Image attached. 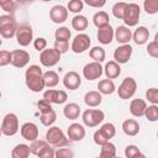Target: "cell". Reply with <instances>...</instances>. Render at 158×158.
<instances>
[{
	"mask_svg": "<svg viewBox=\"0 0 158 158\" xmlns=\"http://www.w3.org/2000/svg\"><path fill=\"white\" fill-rule=\"evenodd\" d=\"M147 53L153 58H158V43L156 41H152L147 44Z\"/></svg>",
	"mask_w": 158,
	"mask_h": 158,
	"instance_id": "cell-50",
	"label": "cell"
},
{
	"mask_svg": "<svg viewBox=\"0 0 158 158\" xmlns=\"http://www.w3.org/2000/svg\"><path fill=\"white\" fill-rule=\"evenodd\" d=\"M85 4L91 7H102L106 4V1L105 0H86Z\"/></svg>",
	"mask_w": 158,
	"mask_h": 158,
	"instance_id": "cell-52",
	"label": "cell"
},
{
	"mask_svg": "<svg viewBox=\"0 0 158 158\" xmlns=\"http://www.w3.org/2000/svg\"><path fill=\"white\" fill-rule=\"evenodd\" d=\"M127 6L128 4L127 2H123V1H120V2H116L114 6H112V14L116 19L118 20H123L125 17V12L127 10Z\"/></svg>",
	"mask_w": 158,
	"mask_h": 158,
	"instance_id": "cell-36",
	"label": "cell"
},
{
	"mask_svg": "<svg viewBox=\"0 0 158 158\" xmlns=\"http://www.w3.org/2000/svg\"><path fill=\"white\" fill-rule=\"evenodd\" d=\"M49 19L54 23H63L68 19V9L63 5H54L49 10Z\"/></svg>",
	"mask_w": 158,
	"mask_h": 158,
	"instance_id": "cell-16",
	"label": "cell"
},
{
	"mask_svg": "<svg viewBox=\"0 0 158 158\" xmlns=\"http://www.w3.org/2000/svg\"><path fill=\"white\" fill-rule=\"evenodd\" d=\"M37 157L38 158H56V151L51 147V144H47L44 148L40 151Z\"/></svg>",
	"mask_w": 158,
	"mask_h": 158,
	"instance_id": "cell-44",
	"label": "cell"
},
{
	"mask_svg": "<svg viewBox=\"0 0 158 158\" xmlns=\"http://www.w3.org/2000/svg\"><path fill=\"white\" fill-rule=\"evenodd\" d=\"M104 73V68L101 67V63L98 62H91L84 65L83 68V75L86 80H95L99 79Z\"/></svg>",
	"mask_w": 158,
	"mask_h": 158,
	"instance_id": "cell-10",
	"label": "cell"
},
{
	"mask_svg": "<svg viewBox=\"0 0 158 158\" xmlns=\"http://www.w3.org/2000/svg\"><path fill=\"white\" fill-rule=\"evenodd\" d=\"M88 25H89L88 19L84 15H77L72 19V27L78 32H81V31L86 30Z\"/></svg>",
	"mask_w": 158,
	"mask_h": 158,
	"instance_id": "cell-30",
	"label": "cell"
},
{
	"mask_svg": "<svg viewBox=\"0 0 158 158\" xmlns=\"http://www.w3.org/2000/svg\"><path fill=\"white\" fill-rule=\"evenodd\" d=\"M31 153L30 146L25 143H19L16 144L12 151H11V158H28Z\"/></svg>",
	"mask_w": 158,
	"mask_h": 158,
	"instance_id": "cell-27",
	"label": "cell"
},
{
	"mask_svg": "<svg viewBox=\"0 0 158 158\" xmlns=\"http://www.w3.org/2000/svg\"><path fill=\"white\" fill-rule=\"evenodd\" d=\"M19 118L14 112H9L4 116L1 122V133L4 136H14L19 132Z\"/></svg>",
	"mask_w": 158,
	"mask_h": 158,
	"instance_id": "cell-4",
	"label": "cell"
},
{
	"mask_svg": "<svg viewBox=\"0 0 158 158\" xmlns=\"http://www.w3.org/2000/svg\"><path fill=\"white\" fill-rule=\"evenodd\" d=\"M139 15H141L139 5L135 4V2H130L127 6V10L125 12V17H123L125 26H127V27L136 26L139 21Z\"/></svg>",
	"mask_w": 158,
	"mask_h": 158,
	"instance_id": "cell-7",
	"label": "cell"
},
{
	"mask_svg": "<svg viewBox=\"0 0 158 158\" xmlns=\"http://www.w3.org/2000/svg\"><path fill=\"white\" fill-rule=\"evenodd\" d=\"M20 132H21V136L22 138H25L26 141H30V142H33L36 139H38V127L36 123L33 122H25L21 128H20Z\"/></svg>",
	"mask_w": 158,
	"mask_h": 158,
	"instance_id": "cell-15",
	"label": "cell"
},
{
	"mask_svg": "<svg viewBox=\"0 0 158 158\" xmlns=\"http://www.w3.org/2000/svg\"><path fill=\"white\" fill-rule=\"evenodd\" d=\"M96 37L101 44H110L112 42V40L115 38V30L111 27V25L104 26L98 30Z\"/></svg>",
	"mask_w": 158,
	"mask_h": 158,
	"instance_id": "cell-19",
	"label": "cell"
},
{
	"mask_svg": "<svg viewBox=\"0 0 158 158\" xmlns=\"http://www.w3.org/2000/svg\"><path fill=\"white\" fill-rule=\"evenodd\" d=\"M90 44H91L90 37L86 33H79L74 37V40L72 42V46H70V49L74 53H83L86 49H89Z\"/></svg>",
	"mask_w": 158,
	"mask_h": 158,
	"instance_id": "cell-11",
	"label": "cell"
},
{
	"mask_svg": "<svg viewBox=\"0 0 158 158\" xmlns=\"http://www.w3.org/2000/svg\"><path fill=\"white\" fill-rule=\"evenodd\" d=\"M33 40V30L31 26L23 23L20 25L16 32V41L21 47H27Z\"/></svg>",
	"mask_w": 158,
	"mask_h": 158,
	"instance_id": "cell-9",
	"label": "cell"
},
{
	"mask_svg": "<svg viewBox=\"0 0 158 158\" xmlns=\"http://www.w3.org/2000/svg\"><path fill=\"white\" fill-rule=\"evenodd\" d=\"M33 47L35 49H37L38 52H43L47 47V40L44 37H38L33 41Z\"/></svg>",
	"mask_w": 158,
	"mask_h": 158,
	"instance_id": "cell-49",
	"label": "cell"
},
{
	"mask_svg": "<svg viewBox=\"0 0 158 158\" xmlns=\"http://www.w3.org/2000/svg\"><path fill=\"white\" fill-rule=\"evenodd\" d=\"M146 118L151 122H156L158 121V105H151L147 106L146 109V114H144Z\"/></svg>",
	"mask_w": 158,
	"mask_h": 158,
	"instance_id": "cell-39",
	"label": "cell"
},
{
	"mask_svg": "<svg viewBox=\"0 0 158 158\" xmlns=\"http://www.w3.org/2000/svg\"><path fill=\"white\" fill-rule=\"evenodd\" d=\"M117 158H121V157H117Z\"/></svg>",
	"mask_w": 158,
	"mask_h": 158,
	"instance_id": "cell-57",
	"label": "cell"
},
{
	"mask_svg": "<svg viewBox=\"0 0 158 158\" xmlns=\"http://www.w3.org/2000/svg\"><path fill=\"white\" fill-rule=\"evenodd\" d=\"M43 79L47 88H54L59 83V75L54 70H47L46 73H43Z\"/></svg>",
	"mask_w": 158,
	"mask_h": 158,
	"instance_id": "cell-32",
	"label": "cell"
},
{
	"mask_svg": "<svg viewBox=\"0 0 158 158\" xmlns=\"http://www.w3.org/2000/svg\"><path fill=\"white\" fill-rule=\"evenodd\" d=\"M132 32L130 30V27L127 26H118L115 30V40L117 41V43L121 44H128V42L132 40Z\"/></svg>",
	"mask_w": 158,
	"mask_h": 158,
	"instance_id": "cell-20",
	"label": "cell"
},
{
	"mask_svg": "<svg viewBox=\"0 0 158 158\" xmlns=\"http://www.w3.org/2000/svg\"><path fill=\"white\" fill-rule=\"evenodd\" d=\"M30 62V54L28 52L23 49H15L11 51V65L15 68H25Z\"/></svg>",
	"mask_w": 158,
	"mask_h": 158,
	"instance_id": "cell-12",
	"label": "cell"
},
{
	"mask_svg": "<svg viewBox=\"0 0 158 158\" xmlns=\"http://www.w3.org/2000/svg\"><path fill=\"white\" fill-rule=\"evenodd\" d=\"M99 158H117V156H116V146L114 143H111V142H107L106 144L101 146Z\"/></svg>",
	"mask_w": 158,
	"mask_h": 158,
	"instance_id": "cell-31",
	"label": "cell"
},
{
	"mask_svg": "<svg viewBox=\"0 0 158 158\" xmlns=\"http://www.w3.org/2000/svg\"><path fill=\"white\" fill-rule=\"evenodd\" d=\"M105 118L104 111L99 109H88L83 112V123L86 127H96Z\"/></svg>",
	"mask_w": 158,
	"mask_h": 158,
	"instance_id": "cell-5",
	"label": "cell"
},
{
	"mask_svg": "<svg viewBox=\"0 0 158 158\" xmlns=\"http://www.w3.org/2000/svg\"><path fill=\"white\" fill-rule=\"evenodd\" d=\"M56 120H57V114L54 110L46 112V114H41V116H40L41 123L46 127H52V125L56 122Z\"/></svg>",
	"mask_w": 158,
	"mask_h": 158,
	"instance_id": "cell-35",
	"label": "cell"
},
{
	"mask_svg": "<svg viewBox=\"0 0 158 158\" xmlns=\"http://www.w3.org/2000/svg\"><path fill=\"white\" fill-rule=\"evenodd\" d=\"M99 132H100L107 141H110L112 137H115V135H116V128H115L114 123L106 122V123H104V125L99 128Z\"/></svg>",
	"mask_w": 158,
	"mask_h": 158,
	"instance_id": "cell-34",
	"label": "cell"
},
{
	"mask_svg": "<svg viewBox=\"0 0 158 158\" xmlns=\"http://www.w3.org/2000/svg\"><path fill=\"white\" fill-rule=\"evenodd\" d=\"M80 84H81V78H80V75L77 72L72 70V72L65 73V75L63 78V85L67 89H69V90H77L80 86Z\"/></svg>",
	"mask_w": 158,
	"mask_h": 158,
	"instance_id": "cell-18",
	"label": "cell"
},
{
	"mask_svg": "<svg viewBox=\"0 0 158 158\" xmlns=\"http://www.w3.org/2000/svg\"><path fill=\"white\" fill-rule=\"evenodd\" d=\"M47 144H49V143H48L47 141H43V139H36V141L31 142V144H30L31 153L37 156V154L40 153V151H41L42 148H44Z\"/></svg>",
	"mask_w": 158,
	"mask_h": 158,
	"instance_id": "cell-41",
	"label": "cell"
},
{
	"mask_svg": "<svg viewBox=\"0 0 158 158\" xmlns=\"http://www.w3.org/2000/svg\"><path fill=\"white\" fill-rule=\"evenodd\" d=\"M137 90V83L132 77H126L118 85L117 94L122 100L131 99Z\"/></svg>",
	"mask_w": 158,
	"mask_h": 158,
	"instance_id": "cell-6",
	"label": "cell"
},
{
	"mask_svg": "<svg viewBox=\"0 0 158 158\" xmlns=\"http://www.w3.org/2000/svg\"><path fill=\"white\" fill-rule=\"evenodd\" d=\"M53 48H54V49H57L60 54H63V53L68 52V49H69V43H68V42L54 41V47H53Z\"/></svg>",
	"mask_w": 158,
	"mask_h": 158,
	"instance_id": "cell-51",
	"label": "cell"
},
{
	"mask_svg": "<svg viewBox=\"0 0 158 158\" xmlns=\"http://www.w3.org/2000/svg\"><path fill=\"white\" fill-rule=\"evenodd\" d=\"M43 99L47 100L51 104H64L68 99V95L64 90H56V89H48L43 93Z\"/></svg>",
	"mask_w": 158,
	"mask_h": 158,
	"instance_id": "cell-13",
	"label": "cell"
},
{
	"mask_svg": "<svg viewBox=\"0 0 158 158\" xmlns=\"http://www.w3.org/2000/svg\"><path fill=\"white\" fill-rule=\"evenodd\" d=\"M89 56L91 59H94V62H98V63H101L105 60V57H106V53H105V49L102 47H99V46H95L93 47L90 51H89Z\"/></svg>",
	"mask_w": 158,
	"mask_h": 158,
	"instance_id": "cell-33",
	"label": "cell"
},
{
	"mask_svg": "<svg viewBox=\"0 0 158 158\" xmlns=\"http://www.w3.org/2000/svg\"><path fill=\"white\" fill-rule=\"evenodd\" d=\"M148 37H149V31L144 26H138L136 28V31L133 32V35H132L133 42L136 44H138V46H142V44L147 43L148 42Z\"/></svg>",
	"mask_w": 158,
	"mask_h": 158,
	"instance_id": "cell-23",
	"label": "cell"
},
{
	"mask_svg": "<svg viewBox=\"0 0 158 158\" xmlns=\"http://www.w3.org/2000/svg\"><path fill=\"white\" fill-rule=\"evenodd\" d=\"M7 64H11V52L2 49L0 52V67H5Z\"/></svg>",
	"mask_w": 158,
	"mask_h": 158,
	"instance_id": "cell-48",
	"label": "cell"
},
{
	"mask_svg": "<svg viewBox=\"0 0 158 158\" xmlns=\"http://www.w3.org/2000/svg\"><path fill=\"white\" fill-rule=\"evenodd\" d=\"M83 7H84V2L81 0H70L67 6V9L74 14H79L83 10Z\"/></svg>",
	"mask_w": 158,
	"mask_h": 158,
	"instance_id": "cell-42",
	"label": "cell"
},
{
	"mask_svg": "<svg viewBox=\"0 0 158 158\" xmlns=\"http://www.w3.org/2000/svg\"><path fill=\"white\" fill-rule=\"evenodd\" d=\"M60 53L54 49V48H46L43 52H41L40 54V62L43 67L51 68L53 65H56L59 60H60Z\"/></svg>",
	"mask_w": 158,
	"mask_h": 158,
	"instance_id": "cell-8",
	"label": "cell"
},
{
	"mask_svg": "<svg viewBox=\"0 0 158 158\" xmlns=\"http://www.w3.org/2000/svg\"><path fill=\"white\" fill-rule=\"evenodd\" d=\"M101 101H102V94L99 91L91 90V91L85 93L84 95V102L89 107H96L101 104Z\"/></svg>",
	"mask_w": 158,
	"mask_h": 158,
	"instance_id": "cell-24",
	"label": "cell"
},
{
	"mask_svg": "<svg viewBox=\"0 0 158 158\" xmlns=\"http://www.w3.org/2000/svg\"><path fill=\"white\" fill-rule=\"evenodd\" d=\"M19 25L14 15H1L0 16V35L2 38H12L16 36Z\"/></svg>",
	"mask_w": 158,
	"mask_h": 158,
	"instance_id": "cell-2",
	"label": "cell"
},
{
	"mask_svg": "<svg viewBox=\"0 0 158 158\" xmlns=\"http://www.w3.org/2000/svg\"><path fill=\"white\" fill-rule=\"evenodd\" d=\"M63 114L68 120H77L80 115V106L75 102H69L64 106Z\"/></svg>",
	"mask_w": 158,
	"mask_h": 158,
	"instance_id": "cell-26",
	"label": "cell"
},
{
	"mask_svg": "<svg viewBox=\"0 0 158 158\" xmlns=\"http://www.w3.org/2000/svg\"><path fill=\"white\" fill-rule=\"evenodd\" d=\"M139 130H141L139 128V123L135 118H127V120H125L122 122V131L127 136L133 137V136H136V135L139 133Z\"/></svg>",
	"mask_w": 158,
	"mask_h": 158,
	"instance_id": "cell-22",
	"label": "cell"
},
{
	"mask_svg": "<svg viewBox=\"0 0 158 158\" xmlns=\"http://www.w3.org/2000/svg\"><path fill=\"white\" fill-rule=\"evenodd\" d=\"M70 36H72V33H70L69 28L65 27V26H62V27L57 28L56 32H54L56 41H60V42H68Z\"/></svg>",
	"mask_w": 158,
	"mask_h": 158,
	"instance_id": "cell-37",
	"label": "cell"
},
{
	"mask_svg": "<svg viewBox=\"0 0 158 158\" xmlns=\"http://www.w3.org/2000/svg\"><path fill=\"white\" fill-rule=\"evenodd\" d=\"M46 141L53 146V147H57V148H62V147H65L69 144V138L65 137L64 132L57 127V126H52L47 130L46 132Z\"/></svg>",
	"mask_w": 158,
	"mask_h": 158,
	"instance_id": "cell-3",
	"label": "cell"
},
{
	"mask_svg": "<svg viewBox=\"0 0 158 158\" xmlns=\"http://www.w3.org/2000/svg\"><path fill=\"white\" fill-rule=\"evenodd\" d=\"M56 158H74V153L70 148H57L56 149Z\"/></svg>",
	"mask_w": 158,
	"mask_h": 158,
	"instance_id": "cell-45",
	"label": "cell"
},
{
	"mask_svg": "<svg viewBox=\"0 0 158 158\" xmlns=\"http://www.w3.org/2000/svg\"><path fill=\"white\" fill-rule=\"evenodd\" d=\"M143 9L149 15L157 14L158 12V0H144L143 1Z\"/></svg>",
	"mask_w": 158,
	"mask_h": 158,
	"instance_id": "cell-40",
	"label": "cell"
},
{
	"mask_svg": "<svg viewBox=\"0 0 158 158\" xmlns=\"http://www.w3.org/2000/svg\"><path fill=\"white\" fill-rule=\"evenodd\" d=\"M139 153H141L139 148L137 146H135V144H128L125 148V156H126V158H135Z\"/></svg>",
	"mask_w": 158,
	"mask_h": 158,
	"instance_id": "cell-47",
	"label": "cell"
},
{
	"mask_svg": "<svg viewBox=\"0 0 158 158\" xmlns=\"http://www.w3.org/2000/svg\"><path fill=\"white\" fill-rule=\"evenodd\" d=\"M147 104L143 99H133L130 104V112L135 117H142L146 114Z\"/></svg>",
	"mask_w": 158,
	"mask_h": 158,
	"instance_id": "cell-21",
	"label": "cell"
},
{
	"mask_svg": "<svg viewBox=\"0 0 158 158\" xmlns=\"http://www.w3.org/2000/svg\"><path fill=\"white\" fill-rule=\"evenodd\" d=\"M157 138H158V131H157Z\"/></svg>",
	"mask_w": 158,
	"mask_h": 158,
	"instance_id": "cell-55",
	"label": "cell"
},
{
	"mask_svg": "<svg viewBox=\"0 0 158 158\" xmlns=\"http://www.w3.org/2000/svg\"><path fill=\"white\" fill-rule=\"evenodd\" d=\"M146 99L152 105H158V88H149L146 91Z\"/></svg>",
	"mask_w": 158,
	"mask_h": 158,
	"instance_id": "cell-43",
	"label": "cell"
},
{
	"mask_svg": "<svg viewBox=\"0 0 158 158\" xmlns=\"http://www.w3.org/2000/svg\"><path fill=\"white\" fill-rule=\"evenodd\" d=\"M95 158H99V157H95Z\"/></svg>",
	"mask_w": 158,
	"mask_h": 158,
	"instance_id": "cell-56",
	"label": "cell"
},
{
	"mask_svg": "<svg viewBox=\"0 0 158 158\" xmlns=\"http://www.w3.org/2000/svg\"><path fill=\"white\" fill-rule=\"evenodd\" d=\"M37 107H38V110H40V112H41V114H46V112H49V111H52V110H53L52 104H51V102H48V101H47V100H44V99H42V100L37 101Z\"/></svg>",
	"mask_w": 158,
	"mask_h": 158,
	"instance_id": "cell-46",
	"label": "cell"
},
{
	"mask_svg": "<svg viewBox=\"0 0 158 158\" xmlns=\"http://www.w3.org/2000/svg\"><path fill=\"white\" fill-rule=\"evenodd\" d=\"M93 22H94V25H95L98 28H101V27H104V26L110 25L109 14L105 12V11H98V12H95L94 16H93Z\"/></svg>",
	"mask_w": 158,
	"mask_h": 158,
	"instance_id": "cell-29",
	"label": "cell"
},
{
	"mask_svg": "<svg viewBox=\"0 0 158 158\" xmlns=\"http://www.w3.org/2000/svg\"><path fill=\"white\" fill-rule=\"evenodd\" d=\"M98 89H99L98 91L104 94V95H111L112 93H115L116 86H115V83L111 79H102V80L99 81Z\"/></svg>",
	"mask_w": 158,
	"mask_h": 158,
	"instance_id": "cell-28",
	"label": "cell"
},
{
	"mask_svg": "<svg viewBox=\"0 0 158 158\" xmlns=\"http://www.w3.org/2000/svg\"><path fill=\"white\" fill-rule=\"evenodd\" d=\"M25 83H26V86L33 93H40L44 89L46 84H44L43 73H42V69L40 65L32 64L26 69Z\"/></svg>",
	"mask_w": 158,
	"mask_h": 158,
	"instance_id": "cell-1",
	"label": "cell"
},
{
	"mask_svg": "<svg viewBox=\"0 0 158 158\" xmlns=\"http://www.w3.org/2000/svg\"><path fill=\"white\" fill-rule=\"evenodd\" d=\"M133 48L130 44H121L114 52V59L118 64H125L131 59Z\"/></svg>",
	"mask_w": 158,
	"mask_h": 158,
	"instance_id": "cell-14",
	"label": "cell"
},
{
	"mask_svg": "<svg viewBox=\"0 0 158 158\" xmlns=\"http://www.w3.org/2000/svg\"><path fill=\"white\" fill-rule=\"evenodd\" d=\"M135 158H147V157H146V156H144V154H143V153L141 152V153H139V154H137V156H136Z\"/></svg>",
	"mask_w": 158,
	"mask_h": 158,
	"instance_id": "cell-53",
	"label": "cell"
},
{
	"mask_svg": "<svg viewBox=\"0 0 158 158\" xmlns=\"http://www.w3.org/2000/svg\"><path fill=\"white\" fill-rule=\"evenodd\" d=\"M104 73L106 75L107 79H115L121 74V67L118 63H116L115 60H110L106 63L105 68H104Z\"/></svg>",
	"mask_w": 158,
	"mask_h": 158,
	"instance_id": "cell-25",
	"label": "cell"
},
{
	"mask_svg": "<svg viewBox=\"0 0 158 158\" xmlns=\"http://www.w3.org/2000/svg\"><path fill=\"white\" fill-rule=\"evenodd\" d=\"M154 41H156V42L158 43V32H157V33L154 35Z\"/></svg>",
	"mask_w": 158,
	"mask_h": 158,
	"instance_id": "cell-54",
	"label": "cell"
},
{
	"mask_svg": "<svg viewBox=\"0 0 158 158\" xmlns=\"http://www.w3.org/2000/svg\"><path fill=\"white\" fill-rule=\"evenodd\" d=\"M67 133H68L69 141L79 142V141L84 139L86 132H85V128H84L83 125H80V123H72V125H69V127L67 130Z\"/></svg>",
	"mask_w": 158,
	"mask_h": 158,
	"instance_id": "cell-17",
	"label": "cell"
},
{
	"mask_svg": "<svg viewBox=\"0 0 158 158\" xmlns=\"http://www.w3.org/2000/svg\"><path fill=\"white\" fill-rule=\"evenodd\" d=\"M17 2L14 0H0V6L4 11L9 12V15H14V12L17 9Z\"/></svg>",
	"mask_w": 158,
	"mask_h": 158,
	"instance_id": "cell-38",
	"label": "cell"
}]
</instances>
